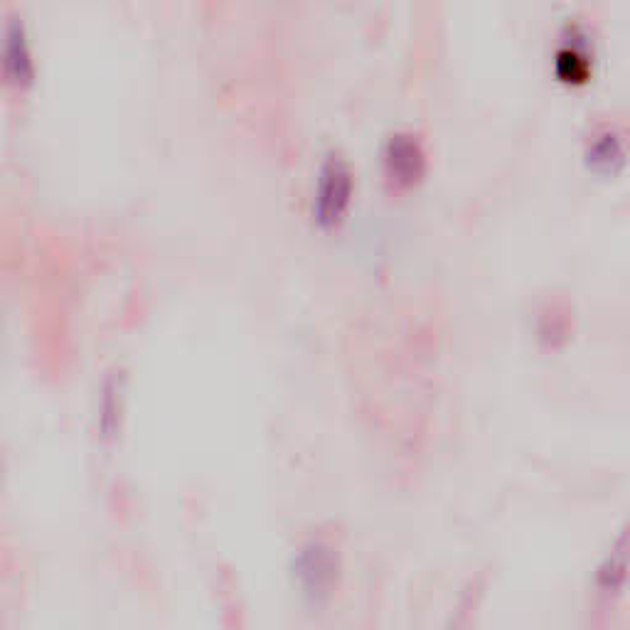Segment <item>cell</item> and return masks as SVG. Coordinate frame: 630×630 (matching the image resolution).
I'll return each instance as SVG.
<instances>
[{
	"instance_id": "6da1fadb",
	"label": "cell",
	"mask_w": 630,
	"mask_h": 630,
	"mask_svg": "<svg viewBox=\"0 0 630 630\" xmlns=\"http://www.w3.org/2000/svg\"><path fill=\"white\" fill-rule=\"evenodd\" d=\"M352 190H355V180H352L350 165L343 158L330 156L320 165L313 200V217L320 229H335L345 222L352 205Z\"/></svg>"
},
{
	"instance_id": "7a4b0ae2",
	"label": "cell",
	"mask_w": 630,
	"mask_h": 630,
	"mask_svg": "<svg viewBox=\"0 0 630 630\" xmlns=\"http://www.w3.org/2000/svg\"><path fill=\"white\" fill-rule=\"evenodd\" d=\"M384 173L397 188H414L426 175V153L421 143L414 136H397L389 138L384 148Z\"/></svg>"
},
{
	"instance_id": "3957f363",
	"label": "cell",
	"mask_w": 630,
	"mask_h": 630,
	"mask_svg": "<svg viewBox=\"0 0 630 630\" xmlns=\"http://www.w3.org/2000/svg\"><path fill=\"white\" fill-rule=\"evenodd\" d=\"M5 74L15 87H30L35 79V64H32V52L28 45L23 23L13 20L8 32H5Z\"/></svg>"
},
{
	"instance_id": "277c9868",
	"label": "cell",
	"mask_w": 630,
	"mask_h": 630,
	"mask_svg": "<svg viewBox=\"0 0 630 630\" xmlns=\"http://www.w3.org/2000/svg\"><path fill=\"white\" fill-rule=\"evenodd\" d=\"M298 579H301L303 589L311 591V594H320V591H328V586L335 579V564L330 557V549L313 544L298 559Z\"/></svg>"
},
{
	"instance_id": "5b68a950",
	"label": "cell",
	"mask_w": 630,
	"mask_h": 630,
	"mask_svg": "<svg viewBox=\"0 0 630 630\" xmlns=\"http://www.w3.org/2000/svg\"><path fill=\"white\" fill-rule=\"evenodd\" d=\"M589 160L596 170H613V165L623 163V146L621 138L613 131H603L601 136L589 143Z\"/></svg>"
},
{
	"instance_id": "8992f818",
	"label": "cell",
	"mask_w": 630,
	"mask_h": 630,
	"mask_svg": "<svg viewBox=\"0 0 630 630\" xmlns=\"http://www.w3.org/2000/svg\"><path fill=\"white\" fill-rule=\"evenodd\" d=\"M557 72L564 82H586V77H589V60L576 50H562L559 52Z\"/></svg>"
}]
</instances>
